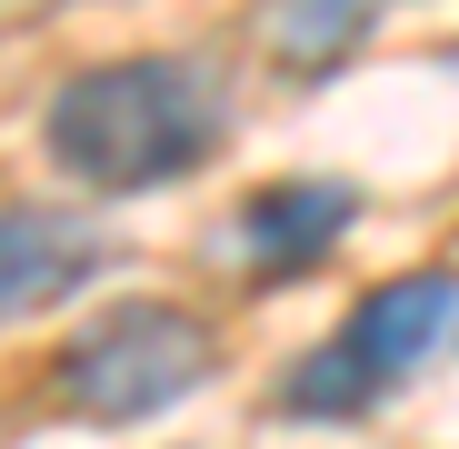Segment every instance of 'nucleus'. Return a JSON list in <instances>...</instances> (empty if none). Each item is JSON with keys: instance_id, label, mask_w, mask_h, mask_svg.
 <instances>
[{"instance_id": "f257e3e1", "label": "nucleus", "mask_w": 459, "mask_h": 449, "mask_svg": "<svg viewBox=\"0 0 459 449\" xmlns=\"http://www.w3.org/2000/svg\"><path fill=\"white\" fill-rule=\"evenodd\" d=\"M220 140H230V91L190 50L91 60V70H70V81L50 91V110H40L50 170L81 180V190H110V200L190 180Z\"/></svg>"}, {"instance_id": "f03ea898", "label": "nucleus", "mask_w": 459, "mask_h": 449, "mask_svg": "<svg viewBox=\"0 0 459 449\" xmlns=\"http://www.w3.org/2000/svg\"><path fill=\"white\" fill-rule=\"evenodd\" d=\"M439 359H459V280L449 270H400L369 299H350V320L299 369H280L270 410L280 419H369L379 400H400Z\"/></svg>"}, {"instance_id": "7ed1b4c3", "label": "nucleus", "mask_w": 459, "mask_h": 449, "mask_svg": "<svg viewBox=\"0 0 459 449\" xmlns=\"http://www.w3.org/2000/svg\"><path fill=\"white\" fill-rule=\"evenodd\" d=\"M210 369H220V330L200 310H180V299H120V310H100L60 350V410L91 419V429H130V419L180 410Z\"/></svg>"}, {"instance_id": "20e7f679", "label": "nucleus", "mask_w": 459, "mask_h": 449, "mask_svg": "<svg viewBox=\"0 0 459 449\" xmlns=\"http://www.w3.org/2000/svg\"><path fill=\"white\" fill-rule=\"evenodd\" d=\"M359 220V190L350 180H270L240 200V220H230V260H240L250 280H299L320 270Z\"/></svg>"}, {"instance_id": "39448f33", "label": "nucleus", "mask_w": 459, "mask_h": 449, "mask_svg": "<svg viewBox=\"0 0 459 449\" xmlns=\"http://www.w3.org/2000/svg\"><path fill=\"white\" fill-rule=\"evenodd\" d=\"M110 260V240L70 210H0V320H30L50 299L91 289Z\"/></svg>"}, {"instance_id": "423d86ee", "label": "nucleus", "mask_w": 459, "mask_h": 449, "mask_svg": "<svg viewBox=\"0 0 459 449\" xmlns=\"http://www.w3.org/2000/svg\"><path fill=\"white\" fill-rule=\"evenodd\" d=\"M390 0H260V50L280 70H299V81H320V70H340Z\"/></svg>"}]
</instances>
